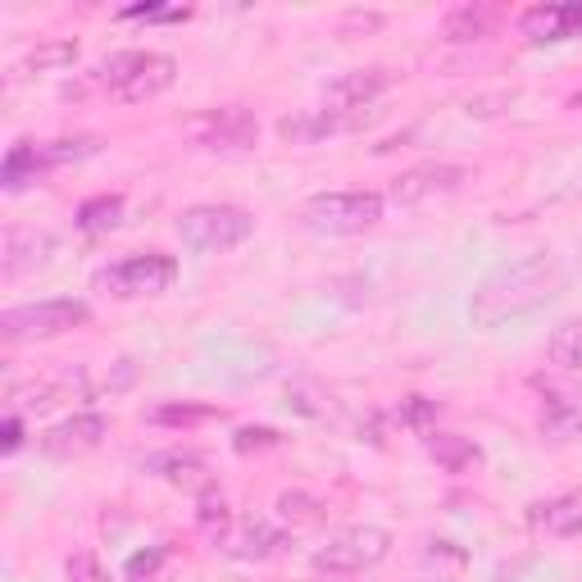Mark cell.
I'll use <instances>...</instances> for the list:
<instances>
[{
    "mask_svg": "<svg viewBox=\"0 0 582 582\" xmlns=\"http://www.w3.org/2000/svg\"><path fill=\"white\" fill-rule=\"evenodd\" d=\"M382 219V197L378 191H319L300 210V223L319 237H356L369 232Z\"/></svg>",
    "mask_w": 582,
    "mask_h": 582,
    "instance_id": "4",
    "label": "cell"
},
{
    "mask_svg": "<svg viewBox=\"0 0 582 582\" xmlns=\"http://www.w3.org/2000/svg\"><path fill=\"white\" fill-rule=\"evenodd\" d=\"M173 278H178V260L165 255V251H146V255H133V260H119V264H105L96 274V287L119 296V300H133V296L169 292Z\"/></svg>",
    "mask_w": 582,
    "mask_h": 582,
    "instance_id": "7",
    "label": "cell"
},
{
    "mask_svg": "<svg viewBox=\"0 0 582 582\" xmlns=\"http://www.w3.org/2000/svg\"><path fill=\"white\" fill-rule=\"evenodd\" d=\"M214 410L210 405H165V410H155L150 419L155 423H201V419H210Z\"/></svg>",
    "mask_w": 582,
    "mask_h": 582,
    "instance_id": "30",
    "label": "cell"
},
{
    "mask_svg": "<svg viewBox=\"0 0 582 582\" xmlns=\"http://www.w3.org/2000/svg\"><path fill=\"white\" fill-rule=\"evenodd\" d=\"M255 219L242 205H191L178 219V237L197 255H227L242 242H251Z\"/></svg>",
    "mask_w": 582,
    "mask_h": 582,
    "instance_id": "3",
    "label": "cell"
},
{
    "mask_svg": "<svg viewBox=\"0 0 582 582\" xmlns=\"http://www.w3.org/2000/svg\"><path fill=\"white\" fill-rule=\"evenodd\" d=\"M109 437V419L105 414H73L64 423L42 437V451L46 455H83V451H96L100 442Z\"/></svg>",
    "mask_w": 582,
    "mask_h": 582,
    "instance_id": "13",
    "label": "cell"
},
{
    "mask_svg": "<svg viewBox=\"0 0 582 582\" xmlns=\"http://www.w3.org/2000/svg\"><path fill=\"white\" fill-rule=\"evenodd\" d=\"M547 356L560 369H582V324H560L547 341Z\"/></svg>",
    "mask_w": 582,
    "mask_h": 582,
    "instance_id": "22",
    "label": "cell"
},
{
    "mask_svg": "<svg viewBox=\"0 0 582 582\" xmlns=\"http://www.w3.org/2000/svg\"><path fill=\"white\" fill-rule=\"evenodd\" d=\"M96 83L124 105L165 96L178 83V60L165 51H119L96 64Z\"/></svg>",
    "mask_w": 582,
    "mask_h": 582,
    "instance_id": "2",
    "label": "cell"
},
{
    "mask_svg": "<svg viewBox=\"0 0 582 582\" xmlns=\"http://www.w3.org/2000/svg\"><path fill=\"white\" fill-rule=\"evenodd\" d=\"M287 547V537L278 528H268V523H251L246 528V541H242V555L246 560H268V555H278Z\"/></svg>",
    "mask_w": 582,
    "mask_h": 582,
    "instance_id": "24",
    "label": "cell"
},
{
    "mask_svg": "<svg viewBox=\"0 0 582 582\" xmlns=\"http://www.w3.org/2000/svg\"><path fill=\"white\" fill-rule=\"evenodd\" d=\"M382 109H309V114H292V119L278 124V137L292 146H309V141H324V137H346V133H360L378 119Z\"/></svg>",
    "mask_w": 582,
    "mask_h": 582,
    "instance_id": "9",
    "label": "cell"
},
{
    "mask_svg": "<svg viewBox=\"0 0 582 582\" xmlns=\"http://www.w3.org/2000/svg\"><path fill=\"white\" fill-rule=\"evenodd\" d=\"M182 137L197 150H223V155H242L255 150L260 141V119L246 105H214L182 119Z\"/></svg>",
    "mask_w": 582,
    "mask_h": 582,
    "instance_id": "6",
    "label": "cell"
},
{
    "mask_svg": "<svg viewBox=\"0 0 582 582\" xmlns=\"http://www.w3.org/2000/svg\"><path fill=\"white\" fill-rule=\"evenodd\" d=\"M36 173H42V160H36V146L32 141H19L6 165H0V187L6 191H23L28 182H36Z\"/></svg>",
    "mask_w": 582,
    "mask_h": 582,
    "instance_id": "20",
    "label": "cell"
},
{
    "mask_svg": "<svg viewBox=\"0 0 582 582\" xmlns=\"http://www.w3.org/2000/svg\"><path fill=\"white\" fill-rule=\"evenodd\" d=\"M464 178H469V169H464V165H442V160L414 165V169H405L392 182V191H387V197H392L396 205H405V210H414V205H428L437 197H451V191H459Z\"/></svg>",
    "mask_w": 582,
    "mask_h": 582,
    "instance_id": "10",
    "label": "cell"
},
{
    "mask_svg": "<svg viewBox=\"0 0 582 582\" xmlns=\"http://www.w3.org/2000/svg\"><path fill=\"white\" fill-rule=\"evenodd\" d=\"M68 578L73 582H109V569L92 551H77V555H68Z\"/></svg>",
    "mask_w": 582,
    "mask_h": 582,
    "instance_id": "29",
    "label": "cell"
},
{
    "mask_svg": "<svg viewBox=\"0 0 582 582\" xmlns=\"http://www.w3.org/2000/svg\"><path fill=\"white\" fill-rule=\"evenodd\" d=\"M278 519H287L292 528H315L328 519V506L315 496H305V491H283L278 496Z\"/></svg>",
    "mask_w": 582,
    "mask_h": 582,
    "instance_id": "21",
    "label": "cell"
},
{
    "mask_svg": "<svg viewBox=\"0 0 582 582\" xmlns=\"http://www.w3.org/2000/svg\"><path fill=\"white\" fill-rule=\"evenodd\" d=\"M437 414V405L428 401V396H410L405 405H401V423H405V428H423V423H428Z\"/></svg>",
    "mask_w": 582,
    "mask_h": 582,
    "instance_id": "31",
    "label": "cell"
},
{
    "mask_svg": "<svg viewBox=\"0 0 582 582\" xmlns=\"http://www.w3.org/2000/svg\"><path fill=\"white\" fill-rule=\"evenodd\" d=\"M119 219H124V197H92V201H83L77 205V214H73V223H77V232H109V227H119Z\"/></svg>",
    "mask_w": 582,
    "mask_h": 582,
    "instance_id": "19",
    "label": "cell"
},
{
    "mask_svg": "<svg viewBox=\"0 0 582 582\" xmlns=\"http://www.w3.org/2000/svg\"><path fill=\"white\" fill-rule=\"evenodd\" d=\"M92 319L87 300L55 296V300H36V305H14L0 315V337L6 341H51L60 332H73Z\"/></svg>",
    "mask_w": 582,
    "mask_h": 582,
    "instance_id": "5",
    "label": "cell"
},
{
    "mask_svg": "<svg viewBox=\"0 0 582 582\" xmlns=\"http://www.w3.org/2000/svg\"><path fill=\"white\" fill-rule=\"evenodd\" d=\"M150 469H169L165 478L182 483V478L205 474V459H201V455H160V459H150Z\"/></svg>",
    "mask_w": 582,
    "mask_h": 582,
    "instance_id": "26",
    "label": "cell"
},
{
    "mask_svg": "<svg viewBox=\"0 0 582 582\" xmlns=\"http://www.w3.org/2000/svg\"><path fill=\"white\" fill-rule=\"evenodd\" d=\"M528 523L541 528V532H551V537H578V532H582V500H578V496L541 500V506H532Z\"/></svg>",
    "mask_w": 582,
    "mask_h": 582,
    "instance_id": "16",
    "label": "cell"
},
{
    "mask_svg": "<svg viewBox=\"0 0 582 582\" xmlns=\"http://www.w3.org/2000/svg\"><path fill=\"white\" fill-rule=\"evenodd\" d=\"M537 428H541V437H547V442H560V446L564 442H578L582 437V405L573 396H560V392L541 396Z\"/></svg>",
    "mask_w": 582,
    "mask_h": 582,
    "instance_id": "15",
    "label": "cell"
},
{
    "mask_svg": "<svg viewBox=\"0 0 582 582\" xmlns=\"http://www.w3.org/2000/svg\"><path fill=\"white\" fill-rule=\"evenodd\" d=\"M428 455L446 474H469V469L483 464V451L469 437H459V433H428Z\"/></svg>",
    "mask_w": 582,
    "mask_h": 582,
    "instance_id": "17",
    "label": "cell"
},
{
    "mask_svg": "<svg viewBox=\"0 0 582 582\" xmlns=\"http://www.w3.org/2000/svg\"><path fill=\"white\" fill-rule=\"evenodd\" d=\"M19 446H23V419H19V414H10V419H6V428H0V451L14 455Z\"/></svg>",
    "mask_w": 582,
    "mask_h": 582,
    "instance_id": "32",
    "label": "cell"
},
{
    "mask_svg": "<svg viewBox=\"0 0 582 582\" xmlns=\"http://www.w3.org/2000/svg\"><path fill=\"white\" fill-rule=\"evenodd\" d=\"M73 60H77V46H73V42H42L14 73H19V77H23V73H55V68H64V64H73Z\"/></svg>",
    "mask_w": 582,
    "mask_h": 582,
    "instance_id": "23",
    "label": "cell"
},
{
    "mask_svg": "<svg viewBox=\"0 0 582 582\" xmlns=\"http://www.w3.org/2000/svg\"><path fill=\"white\" fill-rule=\"evenodd\" d=\"M392 83H396L392 68H351L324 87V100H328V109H369Z\"/></svg>",
    "mask_w": 582,
    "mask_h": 582,
    "instance_id": "12",
    "label": "cell"
},
{
    "mask_svg": "<svg viewBox=\"0 0 582 582\" xmlns=\"http://www.w3.org/2000/svg\"><path fill=\"white\" fill-rule=\"evenodd\" d=\"M165 569V547H146V551H137L133 560H128V582H150L155 573Z\"/></svg>",
    "mask_w": 582,
    "mask_h": 582,
    "instance_id": "27",
    "label": "cell"
},
{
    "mask_svg": "<svg viewBox=\"0 0 582 582\" xmlns=\"http://www.w3.org/2000/svg\"><path fill=\"white\" fill-rule=\"evenodd\" d=\"M387 551H392V532L387 528H351V532L332 537L328 547H319L309 564L319 573H364V569L382 564Z\"/></svg>",
    "mask_w": 582,
    "mask_h": 582,
    "instance_id": "8",
    "label": "cell"
},
{
    "mask_svg": "<svg viewBox=\"0 0 582 582\" xmlns=\"http://www.w3.org/2000/svg\"><path fill=\"white\" fill-rule=\"evenodd\" d=\"M283 437L274 428H237V437H232V451L237 455H251V451H274Z\"/></svg>",
    "mask_w": 582,
    "mask_h": 582,
    "instance_id": "28",
    "label": "cell"
},
{
    "mask_svg": "<svg viewBox=\"0 0 582 582\" xmlns=\"http://www.w3.org/2000/svg\"><path fill=\"white\" fill-rule=\"evenodd\" d=\"M55 251V237L51 232H36V227H10L6 232V260H0V274L10 283L32 274V268H42Z\"/></svg>",
    "mask_w": 582,
    "mask_h": 582,
    "instance_id": "14",
    "label": "cell"
},
{
    "mask_svg": "<svg viewBox=\"0 0 582 582\" xmlns=\"http://www.w3.org/2000/svg\"><path fill=\"white\" fill-rule=\"evenodd\" d=\"M197 523H201V532L205 537H223L227 532V523H232V510H227V500L223 496H201V510H197Z\"/></svg>",
    "mask_w": 582,
    "mask_h": 582,
    "instance_id": "25",
    "label": "cell"
},
{
    "mask_svg": "<svg viewBox=\"0 0 582 582\" xmlns=\"http://www.w3.org/2000/svg\"><path fill=\"white\" fill-rule=\"evenodd\" d=\"M496 28V10L491 6H455L442 19V36L446 42H483Z\"/></svg>",
    "mask_w": 582,
    "mask_h": 582,
    "instance_id": "18",
    "label": "cell"
},
{
    "mask_svg": "<svg viewBox=\"0 0 582 582\" xmlns=\"http://www.w3.org/2000/svg\"><path fill=\"white\" fill-rule=\"evenodd\" d=\"M351 28H364V32H369V28H382V14H373V10H369V14H364V10H351V14L341 19V32H351Z\"/></svg>",
    "mask_w": 582,
    "mask_h": 582,
    "instance_id": "33",
    "label": "cell"
},
{
    "mask_svg": "<svg viewBox=\"0 0 582 582\" xmlns=\"http://www.w3.org/2000/svg\"><path fill=\"white\" fill-rule=\"evenodd\" d=\"M560 283H564V268L555 255H528L519 264H506L491 278H483V287L474 292L469 319L474 328H500V324L528 315V309L547 305L560 292Z\"/></svg>",
    "mask_w": 582,
    "mask_h": 582,
    "instance_id": "1",
    "label": "cell"
},
{
    "mask_svg": "<svg viewBox=\"0 0 582 582\" xmlns=\"http://www.w3.org/2000/svg\"><path fill=\"white\" fill-rule=\"evenodd\" d=\"M519 32L528 42H573L582 36V0H564V6H532L519 14Z\"/></svg>",
    "mask_w": 582,
    "mask_h": 582,
    "instance_id": "11",
    "label": "cell"
}]
</instances>
